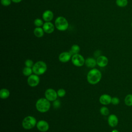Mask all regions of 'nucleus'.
<instances>
[{
  "instance_id": "nucleus-31",
  "label": "nucleus",
  "mask_w": 132,
  "mask_h": 132,
  "mask_svg": "<svg viewBox=\"0 0 132 132\" xmlns=\"http://www.w3.org/2000/svg\"><path fill=\"white\" fill-rule=\"evenodd\" d=\"M111 132H119V131L118 130H117V129H113V130H112L111 131Z\"/></svg>"
},
{
  "instance_id": "nucleus-24",
  "label": "nucleus",
  "mask_w": 132,
  "mask_h": 132,
  "mask_svg": "<svg viewBox=\"0 0 132 132\" xmlns=\"http://www.w3.org/2000/svg\"><path fill=\"white\" fill-rule=\"evenodd\" d=\"M57 95L59 97H62L65 96V95L66 94V91L64 89L60 88L57 90Z\"/></svg>"
},
{
  "instance_id": "nucleus-14",
  "label": "nucleus",
  "mask_w": 132,
  "mask_h": 132,
  "mask_svg": "<svg viewBox=\"0 0 132 132\" xmlns=\"http://www.w3.org/2000/svg\"><path fill=\"white\" fill-rule=\"evenodd\" d=\"M108 123L112 127H116L118 124V118L115 114H110L108 118Z\"/></svg>"
},
{
  "instance_id": "nucleus-4",
  "label": "nucleus",
  "mask_w": 132,
  "mask_h": 132,
  "mask_svg": "<svg viewBox=\"0 0 132 132\" xmlns=\"http://www.w3.org/2000/svg\"><path fill=\"white\" fill-rule=\"evenodd\" d=\"M37 120L34 117L28 116L24 118L22 121V125L25 129H30L37 125Z\"/></svg>"
},
{
  "instance_id": "nucleus-5",
  "label": "nucleus",
  "mask_w": 132,
  "mask_h": 132,
  "mask_svg": "<svg viewBox=\"0 0 132 132\" xmlns=\"http://www.w3.org/2000/svg\"><path fill=\"white\" fill-rule=\"evenodd\" d=\"M55 25L58 30L60 31H65L68 28L69 23L67 20L64 17L60 16L56 19Z\"/></svg>"
},
{
  "instance_id": "nucleus-28",
  "label": "nucleus",
  "mask_w": 132,
  "mask_h": 132,
  "mask_svg": "<svg viewBox=\"0 0 132 132\" xmlns=\"http://www.w3.org/2000/svg\"><path fill=\"white\" fill-rule=\"evenodd\" d=\"M11 0H1V3L4 6H8L11 3Z\"/></svg>"
},
{
  "instance_id": "nucleus-25",
  "label": "nucleus",
  "mask_w": 132,
  "mask_h": 132,
  "mask_svg": "<svg viewBox=\"0 0 132 132\" xmlns=\"http://www.w3.org/2000/svg\"><path fill=\"white\" fill-rule=\"evenodd\" d=\"M34 23L36 27H41V26H43V21L40 19H35L34 20Z\"/></svg>"
},
{
  "instance_id": "nucleus-20",
  "label": "nucleus",
  "mask_w": 132,
  "mask_h": 132,
  "mask_svg": "<svg viewBox=\"0 0 132 132\" xmlns=\"http://www.w3.org/2000/svg\"><path fill=\"white\" fill-rule=\"evenodd\" d=\"M32 72H33V71H32V68H29V67H24L22 71V73H23V75L25 76H28V77L29 76H30V75H31Z\"/></svg>"
},
{
  "instance_id": "nucleus-21",
  "label": "nucleus",
  "mask_w": 132,
  "mask_h": 132,
  "mask_svg": "<svg viewBox=\"0 0 132 132\" xmlns=\"http://www.w3.org/2000/svg\"><path fill=\"white\" fill-rule=\"evenodd\" d=\"M124 103L128 106H132V94H129L126 96L124 99Z\"/></svg>"
},
{
  "instance_id": "nucleus-15",
  "label": "nucleus",
  "mask_w": 132,
  "mask_h": 132,
  "mask_svg": "<svg viewBox=\"0 0 132 132\" xmlns=\"http://www.w3.org/2000/svg\"><path fill=\"white\" fill-rule=\"evenodd\" d=\"M54 18L53 12L50 10H45L42 14V18L45 22H50Z\"/></svg>"
},
{
  "instance_id": "nucleus-11",
  "label": "nucleus",
  "mask_w": 132,
  "mask_h": 132,
  "mask_svg": "<svg viewBox=\"0 0 132 132\" xmlns=\"http://www.w3.org/2000/svg\"><path fill=\"white\" fill-rule=\"evenodd\" d=\"M96 63L97 65L100 67H105L108 63V59L107 57L101 55L97 57Z\"/></svg>"
},
{
  "instance_id": "nucleus-1",
  "label": "nucleus",
  "mask_w": 132,
  "mask_h": 132,
  "mask_svg": "<svg viewBox=\"0 0 132 132\" xmlns=\"http://www.w3.org/2000/svg\"><path fill=\"white\" fill-rule=\"evenodd\" d=\"M102 78V73L97 69L93 68L87 74V79L88 82L91 85H95L100 82Z\"/></svg>"
},
{
  "instance_id": "nucleus-26",
  "label": "nucleus",
  "mask_w": 132,
  "mask_h": 132,
  "mask_svg": "<svg viewBox=\"0 0 132 132\" xmlns=\"http://www.w3.org/2000/svg\"><path fill=\"white\" fill-rule=\"evenodd\" d=\"M24 63H25V67H29V68H32L34 64L33 61L31 59H26Z\"/></svg>"
},
{
  "instance_id": "nucleus-19",
  "label": "nucleus",
  "mask_w": 132,
  "mask_h": 132,
  "mask_svg": "<svg viewBox=\"0 0 132 132\" xmlns=\"http://www.w3.org/2000/svg\"><path fill=\"white\" fill-rule=\"evenodd\" d=\"M80 51V47L79 45H78L77 44H74L73 45L70 50L69 52L71 53V54L73 56L75 54H78V53Z\"/></svg>"
},
{
  "instance_id": "nucleus-27",
  "label": "nucleus",
  "mask_w": 132,
  "mask_h": 132,
  "mask_svg": "<svg viewBox=\"0 0 132 132\" xmlns=\"http://www.w3.org/2000/svg\"><path fill=\"white\" fill-rule=\"evenodd\" d=\"M120 103V100L117 97H113L111 98V103L114 105H117Z\"/></svg>"
},
{
  "instance_id": "nucleus-17",
  "label": "nucleus",
  "mask_w": 132,
  "mask_h": 132,
  "mask_svg": "<svg viewBox=\"0 0 132 132\" xmlns=\"http://www.w3.org/2000/svg\"><path fill=\"white\" fill-rule=\"evenodd\" d=\"M44 31L43 28L40 27H36L34 30V34L35 36L38 38H41L44 35Z\"/></svg>"
},
{
  "instance_id": "nucleus-9",
  "label": "nucleus",
  "mask_w": 132,
  "mask_h": 132,
  "mask_svg": "<svg viewBox=\"0 0 132 132\" xmlns=\"http://www.w3.org/2000/svg\"><path fill=\"white\" fill-rule=\"evenodd\" d=\"M37 129L41 132H46L50 128L48 123L45 120H41L37 122L36 125Z\"/></svg>"
},
{
  "instance_id": "nucleus-18",
  "label": "nucleus",
  "mask_w": 132,
  "mask_h": 132,
  "mask_svg": "<svg viewBox=\"0 0 132 132\" xmlns=\"http://www.w3.org/2000/svg\"><path fill=\"white\" fill-rule=\"evenodd\" d=\"M10 95L9 91L6 88H3L0 90V97L2 99H6Z\"/></svg>"
},
{
  "instance_id": "nucleus-32",
  "label": "nucleus",
  "mask_w": 132,
  "mask_h": 132,
  "mask_svg": "<svg viewBox=\"0 0 132 132\" xmlns=\"http://www.w3.org/2000/svg\"><path fill=\"white\" fill-rule=\"evenodd\" d=\"M131 26H132V23H131Z\"/></svg>"
},
{
  "instance_id": "nucleus-16",
  "label": "nucleus",
  "mask_w": 132,
  "mask_h": 132,
  "mask_svg": "<svg viewBox=\"0 0 132 132\" xmlns=\"http://www.w3.org/2000/svg\"><path fill=\"white\" fill-rule=\"evenodd\" d=\"M85 64L88 68H93L97 64L96 60L92 57H89L85 59Z\"/></svg>"
},
{
  "instance_id": "nucleus-22",
  "label": "nucleus",
  "mask_w": 132,
  "mask_h": 132,
  "mask_svg": "<svg viewBox=\"0 0 132 132\" xmlns=\"http://www.w3.org/2000/svg\"><path fill=\"white\" fill-rule=\"evenodd\" d=\"M116 4L117 6L120 7H125L127 4V0H116Z\"/></svg>"
},
{
  "instance_id": "nucleus-29",
  "label": "nucleus",
  "mask_w": 132,
  "mask_h": 132,
  "mask_svg": "<svg viewBox=\"0 0 132 132\" xmlns=\"http://www.w3.org/2000/svg\"><path fill=\"white\" fill-rule=\"evenodd\" d=\"M53 106L54 107V108H58L60 107V102L59 101V100H56L55 101H54L53 102Z\"/></svg>"
},
{
  "instance_id": "nucleus-10",
  "label": "nucleus",
  "mask_w": 132,
  "mask_h": 132,
  "mask_svg": "<svg viewBox=\"0 0 132 132\" xmlns=\"http://www.w3.org/2000/svg\"><path fill=\"white\" fill-rule=\"evenodd\" d=\"M72 55L69 52H63L59 55V60L61 62H67L72 58Z\"/></svg>"
},
{
  "instance_id": "nucleus-6",
  "label": "nucleus",
  "mask_w": 132,
  "mask_h": 132,
  "mask_svg": "<svg viewBox=\"0 0 132 132\" xmlns=\"http://www.w3.org/2000/svg\"><path fill=\"white\" fill-rule=\"evenodd\" d=\"M71 61L72 63L76 67H80L82 66L85 62V59L84 57L79 54H77L73 55L71 58Z\"/></svg>"
},
{
  "instance_id": "nucleus-13",
  "label": "nucleus",
  "mask_w": 132,
  "mask_h": 132,
  "mask_svg": "<svg viewBox=\"0 0 132 132\" xmlns=\"http://www.w3.org/2000/svg\"><path fill=\"white\" fill-rule=\"evenodd\" d=\"M112 97L110 96V95L107 94H102L99 98V101L101 104L102 105H108L110 103H111Z\"/></svg>"
},
{
  "instance_id": "nucleus-8",
  "label": "nucleus",
  "mask_w": 132,
  "mask_h": 132,
  "mask_svg": "<svg viewBox=\"0 0 132 132\" xmlns=\"http://www.w3.org/2000/svg\"><path fill=\"white\" fill-rule=\"evenodd\" d=\"M27 81L29 86L34 87L39 85L40 82V78L37 74H31L28 77Z\"/></svg>"
},
{
  "instance_id": "nucleus-23",
  "label": "nucleus",
  "mask_w": 132,
  "mask_h": 132,
  "mask_svg": "<svg viewBox=\"0 0 132 132\" xmlns=\"http://www.w3.org/2000/svg\"><path fill=\"white\" fill-rule=\"evenodd\" d=\"M100 112H101V114L103 115V116H106L108 115L109 113V110L108 108L106 107H105V106L102 107L100 108Z\"/></svg>"
},
{
  "instance_id": "nucleus-12",
  "label": "nucleus",
  "mask_w": 132,
  "mask_h": 132,
  "mask_svg": "<svg viewBox=\"0 0 132 132\" xmlns=\"http://www.w3.org/2000/svg\"><path fill=\"white\" fill-rule=\"evenodd\" d=\"M43 29L45 32L47 34L52 33L55 29L54 24L51 22H45L43 25Z\"/></svg>"
},
{
  "instance_id": "nucleus-2",
  "label": "nucleus",
  "mask_w": 132,
  "mask_h": 132,
  "mask_svg": "<svg viewBox=\"0 0 132 132\" xmlns=\"http://www.w3.org/2000/svg\"><path fill=\"white\" fill-rule=\"evenodd\" d=\"M50 107V102L46 98H39L36 103V109L40 112H46L49 110Z\"/></svg>"
},
{
  "instance_id": "nucleus-3",
  "label": "nucleus",
  "mask_w": 132,
  "mask_h": 132,
  "mask_svg": "<svg viewBox=\"0 0 132 132\" xmlns=\"http://www.w3.org/2000/svg\"><path fill=\"white\" fill-rule=\"evenodd\" d=\"M33 73L38 75L43 74L47 70V65L43 61H38L32 67Z\"/></svg>"
},
{
  "instance_id": "nucleus-30",
  "label": "nucleus",
  "mask_w": 132,
  "mask_h": 132,
  "mask_svg": "<svg viewBox=\"0 0 132 132\" xmlns=\"http://www.w3.org/2000/svg\"><path fill=\"white\" fill-rule=\"evenodd\" d=\"M14 3H20L21 2L22 0H11Z\"/></svg>"
},
{
  "instance_id": "nucleus-7",
  "label": "nucleus",
  "mask_w": 132,
  "mask_h": 132,
  "mask_svg": "<svg viewBox=\"0 0 132 132\" xmlns=\"http://www.w3.org/2000/svg\"><path fill=\"white\" fill-rule=\"evenodd\" d=\"M45 97L50 102H54L58 97L57 92L52 88H48L46 89L44 93Z\"/></svg>"
}]
</instances>
